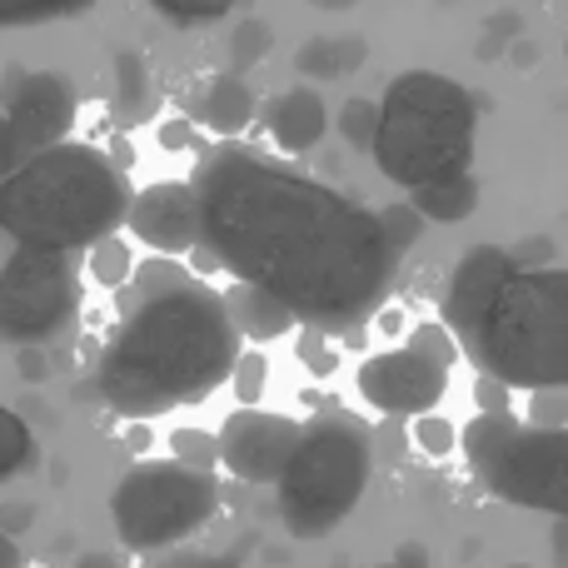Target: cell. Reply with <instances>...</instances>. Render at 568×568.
I'll return each instance as SVG.
<instances>
[{
	"mask_svg": "<svg viewBox=\"0 0 568 568\" xmlns=\"http://www.w3.org/2000/svg\"><path fill=\"white\" fill-rule=\"evenodd\" d=\"M205 250L240 284L280 294L300 320L349 324L389 294L409 250L369 210L245 145H215L195 165Z\"/></svg>",
	"mask_w": 568,
	"mask_h": 568,
	"instance_id": "1",
	"label": "cell"
},
{
	"mask_svg": "<svg viewBox=\"0 0 568 568\" xmlns=\"http://www.w3.org/2000/svg\"><path fill=\"white\" fill-rule=\"evenodd\" d=\"M120 324L95 364L100 399L125 419H155L180 404H200L235 374L240 324L230 300L170 255L135 270Z\"/></svg>",
	"mask_w": 568,
	"mask_h": 568,
	"instance_id": "2",
	"label": "cell"
},
{
	"mask_svg": "<svg viewBox=\"0 0 568 568\" xmlns=\"http://www.w3.org/2000/svg\"><path fill=\"white\" fill-rule=\"evenodd\" d=\"M125 170L95 145H60L26 155L0 180V230L36 250H90L130 220Z\"/></svg>",
	"mask_w": 568,
	"mask_h": 568,
	"instance_id": "3",
	"label": "cell"
},
{
	"mask_svg": "<svg viewBox=\"0 0 568 568\" xmlns=\"http://www.w3.org/2000/svg\"><path fill=\"white\" fill-rule=\"evenodd\" d=\"M474 135L479 105L459 80L439 70H404L379 100V135L369 155L389 185L414 195L434 180L469 175Z\"/></svg>",
	"mask_w": 568,
	"mask_h": 568,
	"instance_id": "4",
	"label": "cell"
},
{
	"mask_svg": "<svg viewBox=\"0 0 568 568\" xmlns=\"http://www.w3.org/2000/svg\"><path fill=\"white\" fill-rule=\"evenodd\" d=\"M464 349L479 374H494L509 389L568 384V270L519 265Z\"/></svg>",
	"mask_w": 568,
	"mask_h": 568,
	"instance_id": "5",
	"label": "cell"
},
{
	"mask_svg": "<svg viewBox=\"0 0 568 568\" xmlns=\"http://www.w3.org/2000/svg\"><path fill=\"white\" fill-rule=\"evenodd\" d=\"M369 489V434L344 414L314 419L280 479V519L294 539L334 534Z\"/></svg>",
	"mask_w": 568,
	"mask_h": 568,
	"instance_id": "6",
	"label": "cell"
},
{
	"mask_svg": "<svg viewBox=\"0 0 568 568\" xmlns=\"http://www.w3.org/2000/svg\"><path fill=\"white\" fill-rule=\"evenodd\" d=\"M459 444L474 479L494 499L568 519V429H539L514 414H474Z\"/></svg>",
	"mask_w": 568,
	"mask_h": 568,
	"instance_id": "7",
	"label": "cell"
},
{
	"mask_svg": "<svg viewBox=\"0 0 568 568\" xmlns=\"http://www.w3.org/2000/svg\"><path fill=\"white\" fill-rule=\"evenodd\" d=\"M220 509V484L210 469L180 459H145L115 484L110 519L125 549L155 554L200 534Z\"/></svg>",
	"mask_w": 568,
	"mask_h": 568,
	"instance_id": "8",
	"label": "cell"
},
{
	"mask_svg": "<svg viewBox=\"0 0 568 568\" xmlns=\"http://www.w3.org/2000/svg\"><path fill=\"white\" fill-rule=\"evenodd\" d=\"M80 314V270L75 250H36L16 245L0 265V339L6 344H45Z\"/></svg>",
	"mask_w": 568,
	"mask_h": 568,
	"instance_id": "9",
	"label": "cell"
},
{
	"mask_svg": "<svg viewBox=\"0 0 568 568\" xmlns=\"http://www.w3.org/2000/svg\"><path fill=\"white\" fill-rule=\"evenodd\" d=\"M359 394L379 414L419 419V414H434V404H444V394H449V364H439L434 354L414 349V344L384 349L359 364Z\"/></svg>",
	"mask_w": 568,
	"mask_h": 568,
	"instance_id": "10",
	"label": "cell"
},
{
	"mask_svg": "<svg viewBox=\"0 0 568 568\" xmlns=\"http://www.w3.org/2000/svg\"><path fill=\"white\" fill-rule=\"evenodd\" d=\"M304 424L290 414L235 409L220 429V464L245 484H280L290 459L300 454Z\"/></svg>",
	"mask_w": 568,
	"mask_h": 568,
	"instance_id": "11",
	"label": "cell"
},
{
	"mask_svg": "<svg viewBox=\"0 0 568 568\" xmlns=\"http://www.w3.org/2000/svg\"><path fill=\"white\" fill-rule=\"evenodd\" d=\"M130 235L150 245L155 255H195L205 245V220H200V195L185 180H160V185L140 190L130 205Z\"/></svg>",
	"mask_w": 568,
	"mask_h": 568,
	"instance_id": "12",
	"label": "cell"
},
{
	"mask_svg": "<svg viewBox=\"0 0 568 568\" xmlns=\"http://www.w3.org/2000/svg\"><path fill=\"white\" fill-rule=\"evenodd\" d=\"M6 115H10V130H16L20 155H40V150L60 145V135L75 120V90L55 70H30V75H16Z\"/></svg>",
	"mask_w": 568,
	"mask_h": 568,
	"instance_id": "13",
	"label": "cell"
},
{
	"mask_svg": "<svg viewBox=\"0 0 568 568\" xmlns=\"http://www.w3.org/2000/svg\"><path fill=\"white\" fill-rule=\"evenodd\" d=\"M519 270L514 250H499V245H479L454 265V280H449V294H444V324L459 334V344H469L479 334L484 314L489 304L499 300L504 280Z\"/></svg>",
	"mask_w": 568,
	"mask_h": 568,
	"instance_id": "14",
	"label": "cell"
},
{
	"mask_svg": "<svg viewBox=\"0 0 568 568\" xmlns=\"http://www.w3.org/2000/svg\"><path fill=\"white\" fill-rule=\"evenodd\" d=\"M265 125L284 155H310L329 130V110H324V95L314 85H294L265 105Z\"/></svg>",
	"mask_w": 568,
	"mask_h": 568,
	"instance_id": "15",
	"label": "cell"
},
{
	"mask_svg": "<svg viewBox=\"0 0 568 568\" xmlns=\"http://www.w3.org/2000/svg\"><path fill=\"white\" fill-rule=\"evenodd\" d=\"M190 110H195L200 125L215 130L220 140H235L240 130H250V120H255V90L240 75H210V80H200Z\"/></svg>",
	"mask_w": 568,
	"mask_h": 568,
	"instance_id": "16",
	"label": "cell"
},
{
	"mask_svg": "<svg viewBox=\"0 0 568 568\" xmlns=\"http://www.w3.org/2000/svg\"><path fill=\"white\" fill-rule=\"evenodd\" d=\"M225 300H230V314H235L240 334H245V339H255V344L280 339V334H290V324L300 320V314H294L280 294L260 290V284H235Z\"/></svg>",
	"mask_w": 568,
	"mask_h": 568,
	"instance_id": "17",
	"label": "cell"
},
{
	"mask_svg": "<svg viewBox=\"0 0 568 568\" xmlns=\"http://www.w3.org/2000/svg\"><path fill=\"white\" fill-rule=\"evenodd\" d=\"M110 110L115 120L135 125L155 110V90H150V60L140 50H120L115 65H110Z\"/></svg>",
	"mask_w": 568,
	"mask_h": 568,
	"instance_id": "18",
	"label": "cell"
},
{
	"mask_svg": "<svg viewBox=\"0 0 568 568\" xmlns=\"http://www.w3.org/2000/svg\"><path fill=\"white\" fill-rule=\"evenodd\" d=\"M364 55H369L364 36H324V40H304L294 50V70L304 80H339L349 70H359Z\"/></svg>",
	"mask_w": 568,
	"mask_h": 568,
	"instance_id": "19",
	"label": "cell"
},
{
	"mask_svg": "<svg viewBox=\"0 0 568 568\" xmlns=\"http://www.w3.org/2000/svg\"><path fill=\"white\" fill-rule=\"evenodd\" d=\"M409 205L419 210L424 220H434V225H459V220H469L474 210H479V180L474 175L434 180V185L414 190Z\"/></svg>",
	"mask_w": 568,
	"mask_h": 568,
	"instance_id": "20",
	"label": "cell"
},
{
	"mask_svg": "<svg viewBox=\"0 0 568 568\" xmlns=\"http://www.w3.org/2000/svg\"><path fill=\"white\" fill-rule=\"evenodd\" d=\"M95 0H0V30L10 26H45V20L85 16Z\"/></svg>",
	"mask_w": 568,
	"mask_h": 568,
	"instance_id": "21",
	"label": "cell"
},
{
	"mask_svg": "<svg viewBox=\"0 0 568 568\" xmlns=\"http://www.w3.org/2000/svg\"><path fill=\"white\" fill-rule=\"evenodd\" d=\"M90 280L105 284V290H130L135 280V260H130V245L120 235H105L100 245H90Z\"/></svg>",
	"mask_w": 568,
	"mask_h": 568,
	"instance_id": "22",
	"label": "cell"
},
{
	"mask_svg": "<svg viewBox=\"0 0 568 568\" xmlns=\"http://www.w3.org/2000/svg\"><path fill=\"white\" fill-rule=\"evenodd\" d=\"M36 464V439H30L26 419L0 404V479H16Z\"/></svg>",
	"mask_w": 568,
	"mask_h": 568,
	"instance_id": "23",
	"label": "cell"
},
{
	"mask_svg": "<svg viewBox=\"0 0 568 568\" xmlns=\"http://www.w3.org/2000/svg\"><path fill=\"white\" fill-rule=\"evenodd\" d=\"M339 135L349 140L354 150H374V135H379V100H344L339 110Z\"/></svg>",
	"mask_w": 568,
	"mask_h": 568,
	"instance_id": "24",
	"label": "cell"
},
{
	"mask_svg": "<svg viewBox=\"0 0 568 568\" xmlns=\"http://www.w3.org/2000/svg\"><path fill=\"white\" fill-rule=\"evenodd\" d=\"M270 26L260 16H250V20H240L235 26V36H230V60H235L240 70H250V65H260V60L270 55Z\"/></svg>",
	"mask_w": 568,
	"mask_h": 568,
	"instance_id": "25",
	"label": "cell"
},
{
	"mask_svg": "<svg viewBox=\"0 0 568 568\" xmlns=\"http://www.w3.org/2000/svg\"><path fill=\"white\" fill-rule=\"evenodd\" d=\"M150 6L165 20H175V26H210V20L230 16L235 0H150Z\"/></svg>",
	"mask_w": 568,
	"mask_h": 568,
	"instance_id": "26",
	"label": "cell"
},
{
	"mask_svg": "<svg viewBox=\"0 0 568 568\" xmlns=\"http://www.w3.org/2000/svg\"><path fill=\"white\" fill-rule=\"evenodd\" d=\"M529 424H539V429H568V384L529 389Z\"/></svg>",
	"mask_w": 568,
	"mask_h": 568,
	"instance_id": "27",
	"label": "cell"
},
{
	"mask_svg": "<svg viewBox=\"0 0 568 568\" xmlns=\"http://www.w3.org/2000/svg\"><path fill=\"white\" fill-rule=\"evenodd\" d=\"M265 379H270V364L260 349H245L235 364V374H230V389H235L240 404H260V394H265Z\"/></svg>",
	"mask_w": 568,
	"mask_h": 568,
	"instance_id": "28",
	"label": "cell"
},
{
	"mask_svg": "<svg viewBox=\"0 0 568 568\" xmlns=\"http://www.w3.org/2000/svg\"><path fill=\"white\" fill-rule=\"evenodd\" d=\"M170 449H175L180 464H195V469H210V474H215V464H220V439H210L205 429H180L175 439H170Z\"/></svg>",
	"mask_w": 568,
	"mask_h": 568,
	"instance_id": "29",
	"label": "cell"
},
{
	"mask_svg": "<svg viewBox=\"0 0 568 568\" xmlns=\"http://www.w3.org/2000/svg\"><path fill=\"white\" fill-rule=\"evenodd\" d=\"M459 439H464V434L454 429L449 419H439V414H419V419H414V444H419L424 454H434V459H439V454H449Z\"/></svg>",
	"mask_w": 568,
	"mask_h": 568,
	"instance_id": "30",
	"label": "cell"
},
{
	"mask_svg": "<svg viewBox=\"0 0 568 568\" xmlns=\"http://www.w3.org/2000/svg\"><path fill=\"white\" fill-rule=\"evenodd\" d=\"M409 344H414V349H424V354H434L439 364H454V359H459V349H464L459 334H454L449 324H419V329L409 334Z\"/></svg>",
	"mask_w": 568,
	"mask_h": 568,
	"instance_id": "31",
	"label": "cell"
},
{
	"mask_svg": "<svg viewBox=\"0 0 568 568\" xmlns=\"http://www.w3.org/2000/svg\"><path fill=\"white\" fill-rule=\"evenodd\" d=\"M16 374H20L26 384H45V379H50L45 349H40V344H20V349H16Z\"/></svg>",
	"mask_w": 568,
	"mask_h": 568,
	"instance_id": "32",
	"label": "cell"
},
{
	"mask_svg": "<svg viewBox=\"0 0 568 568\" xmlns=\"http://www.w3.org/2000/svg\"><path fill=\"white\" fill-rule=\"evenodd\" d=\"M474 399H479V414H514L509 409V384L494 379V374H479V389H474Z\"/></svg>",
	"mask_w": 568,
	"mask_h": 568,
	"instance_id": "33",
	"label": "cell"
},
{
	"mask_svg": "<svg viewBox=\"0 0 568 568\" xmlns=\"http://www.w3.org/2000/svg\"><path fill=\"white\" fill-rule=\"evenodd\" d=\"M300 359L310 364L314 374H334V349L320 339V329H314V324H310V334L300 339Z\"/></svg>",
	"mask_w": 568,
	"mask_h": 568,
	"instance_id": "34",
	"label": "cell"
},
{
	"mask_svg": "<svg viewBox=\"0 0 568 568\" xmlns=\"http://www.w3.org/2000/svg\"><path fill=\"white\" fill-rule=\"evenodd\" d=\"M30 524H36V504H20V499H10V504H0V534H30Z\"/></svg>",
	"mask_w": 568,
	"mask_h": 568,
	"instance_id": "35",
	"label": "cell"
},
{
	"mask_svg": "<svg viewBox=\"0 0 568 568\" xmlns=\"http://www.w3.org/2000/svg\"><path fill=\"white\" fill-rule=\"evenodd\" d=\"M20 165V145H16V130H10V115H0V180Z\"/></svg>",
	"mask_w": 568,
	"mask_h": 568,
	"instance_id": "36",
	"label": "cell"
},
{
	"mask_svg": "<svg viewBox=\"0 0 568 568\" xmlns=\"http://www.w3.org/2000/svg\"><path fill=\"white\" fill-rule=\"evenodd\" d=\"M514 260H519V265H549V260H554V245H549V240H544V235H534V240H524V245L519 250H514Z\"/></svg>",
	"mask_w": 568,
	"mask_h": 568,
	"instance_id": "37",
	"label": "cell"
},
{
	"mask_svg": "<svg viewBox=\"0 0 568 568\" xmlns=\"http://www.w3.org/2000/svg\"><path fill=\"white\" fill-rule=\"evenodd\" d=\"M190 140H195V130H190V120H170V125L160 130V145H165V150H185Z\"/></svg>",
	"mask_w": 568,
	"mask_h": 568,
	"instance_id": "38",
	"label": "cell"
},
{
	"mask_svg": "<svg viewBox=\"0 0 568 568\" xmlns=\"http://www.w3.org/2000/svg\"><path fill=\"white\" fill-rule=\"evenodd\" d=\"M549 549H554V564L568 568V519L554 524V534H549Z\"/></svg>",
	"mask_w": 568,
	"mask_h": 568,
	"instance_id": "39",
	"label": "cell"
},
{
	"mask_svg": "<svg viewBox=\"0 0 568 568\" xmlns=\"http://www.w3.org/2000/svg\"><path fill=\"white\" fill-rule=\"evenodd\" d=\"M70 568H125V564H120L115 554H85V559H75Z\"/></svg>",
	"mask_w": 568,
	"mask_h": 568,
	"instance_id": "40",
	"label": "cell"
},
{
	"mask_svg": "<svg viewBox=\"0 0 568 568\" xmlns=\"http://www.w3.org/2000/svg\"><path fill=\"white\" fill-rule=\"evenodd\" d=\"M0 568H20V549L10 534H0Z\"/></svg>",
	"mask_w": 568,
	"mask_h": 568,
	"instance_id": "41",
	"label": "cell"
},
{
	"mask_svg": "<svg viewBox=\"0 0 568 568\" xmlns=\"http://www.w3.org/2000/svg\"><path fill=\"white\" fill-rule=\"evenodd\" d=\"M499 30H519V20H514V16H499ZM479 55H484V60H489V55H499V45H494V40H489V45H479Z\"/></svg>",
	"mask_w": 568,
	"mask_h": 568,
	"instance_id": "42",
	"label": "cell"
},
{
	"mask_svg": "<svg viewBox=\"0 0 568 568\" xmlns=\"http://www.w3.org/2000/svg\"><path fill=\"white\" fill-rule=\"evenodd\" d=\"M105 155H110V160H115V165H120V170H125V165H130V145H125V140H110V150H105Z\"/></svg>",
	"mask_w": 568,
	"mask_h": 568,
	"instance_id": "43",
	"label": "cell"
},
{
	"mask_svg": "<svg viewBox=\"0 0 568 568\" xmlns=\"http://www.w3.org/2000/svg\"><path fill=\"white\" fill-rule=\"evenodd\" d=\"M310 6H320V10H349L354 0H310Z\"/></svg>",
	"mask_w": 568,
	"mask_h": 568,
	"instance_id": "44",
	"label": "cell"
},
{
	"mask_svg": "<svg viewBox=\"0 0 568 568\" xmlns=\"http://www.w3.org/2000/svg\"><path fill=\"white\" fill-rule=\"evenodd\" d=\"M504 568H529V564H504Z\"/></svg>",
	"mask_w": 568,
	"mask_h": 568,
	"instance_id": "45",
	"label": "cell"
},
{
	"mask_svg": "<svg viewBox=\"0 0 568 568\" xmlns=\"http://www.w3.org/2000/svg\"><path fill=\"white\" fill-rule=\"evenodd\" d=\"M389 568H394V564H389Z\"/></svg>",
	"mask_w": 568,
	"mask_h": 568,
	"instance_id": "46",
	"label": "cell"
}]
</instances>
